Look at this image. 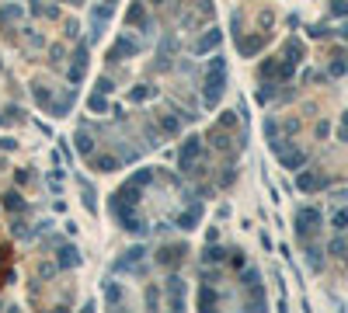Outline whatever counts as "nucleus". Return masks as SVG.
Listing matches in <instances>:
<instances>
[{
  "label": "nucleus",
  "mask_w": 348,
  "mask_h": 313,
  "mask_svg": "<svg viewBox=\"0 0 348 313\" xmlns=\"http://www.w3.org/2000/svg\"><path fill=\"white\" fill-rule=\"evenodd\" d=\"M223 80H226V63L213 60L209 63V73H206V105H216V101H220Z\"/></svg>",
  "instance_id": "obj_1"
},
{
  "label": "nucleus",
  "mask_w": 348,
  "mask_h": 313,
  "mask_svg": "<svg viewBox=\"0 0 348 313\" xmlns=\"http://www.w3.org/2000/svg\"><path fill=\"white\" fill-rule=\"evenodd\" d=\"M136 53H139V45H136L129 35H122V38L112 45V53H108V56H112V60H122V56H136Z\"/></svg>",
  "instance_id": "obj_2"
},
{
  "label": "nucleus",
  "mask_w": 348,
  "mask_h": 313,
  "mask_svg": "<svg viewBox=\"0 0 348 313\" xmlns=\"http://www.w3.org/2000/svg\"><path fill=\"white\" fill-rule=\"evenodd\" d=\"M198 219H202V205H191L188 213H181V216H178V226H181V230H191Z\"/></svg>",
  "instance_id": "obj_3"
},
{
  "label": "nucleus",
  "mask_w": 348,
  "mask_h": 313,
  "mask_svg": "<svg viewBox=\"0 0 348 313\" xmlns=\"http://www.w3.org/2000/svg\"><path fill=\"white\" fill-rule=\"evenodd\" d=\"M195 153H198V139H188V143H185V150H181V160H178V164H181V171H188V167H191Z\"/></svg>",
  "instance_id": "obj_4"
},
{
  "label": "nucleus",
  "mask_w": 348,
  "mask_h": 313,
  "mask_svg": "<svg viewBox=\"0 0 348 313\" xmlns=\"http://www.w3.org/2000/svg\"><path fill=\"white\" fill-rule=\"evenodd\" d=\"M143 254H146V250H139V247H136V250H129L122 261H115V272H129V268H136V261H139Z\"/></svg>",
  "instance_id": "obj_5"
},
{
  "label": "nucleus",
  "mask_w": 348,
  "mask_h": 313,
  "mask_svg": "<svg viewBox=\"0 0 348 313\" xmlns=\"http://www.w3.org/2000/svg\"><path fill=\"white\" fill-rule=\"evenodd\" d=\"M56 261H60V268H73V265H80V257H77V250L73 247H63L56 254Z\"/></svg>",
  "instance_id": "obj_6"
},
{
  "label": "nucleus",
  "mask_w": 348,
  "mask_h": 313,
  "mask_svg": "<svg viewBox=\"0 0 348 313\" xmlns=\"http://www.w3.org/2000/svg\"><path fill=\"white\" fill-rule=\"evenodd\" d=\"M216 42H220V31L213 28L209 35H206V38H202V42H195V53H209V49H213Z\"/></svg>",
  "instance_id": "obj_7"
},
{
  "label": "nucleus",
  "mask_w": 348,
  "mask_h": 313,
  "mask_svg": "<svg viewBox=\"0 0 348 313\" xmlns=\"http://www.w3.org/2000/svg\"><path fill=\"white\" fill-rule=\"evenodd\" d=\"M77 150H80L84 156H87L91 150H94V139L87 136V129H80V132H77Z\"/></svg>",
  "instance_id": "obj_8"
},
{
  "label": "nucleus",
  "mask_w": 348,
  "mask_h": 313,
  "mask_svg": "<svg viewBox=\"0 0 348 313\" xmlns=\"http://www.w3.org/2000/svg\"><path fill=\"white\" fill-rule=\"evenodd\" d=\"M4 205H7L11 213H21V209H25V202H21L18 191H7V195H4Z\"/></svg>",
  "instance_id": "obj_9"
},
{
  "label": "nucleus",
  "mask_w": 348,
  "mask_h": 313,
  "mask_svg": "<svg viewBox=\"0 0 348 313\" xmlns=\"http://www.w3.org/2000/svg\"><path fill=\"white\" fill-rule=\"evenodd\" d=\"M94 167L101 171V174H108V171H119V160H115V156H97Z\"/></svg>",
  "instance_id": "obj_10"
},
{
  "label": "nucleus",
  "mask_w": 348,
  "mask_h": 313,
  "mask_svg": "<svg viewBox=\"0 0 348 313\" xmlns=\"http://www.w3.org/2000/svg\"><path fill=\"white\" fill-rule=\"evenodd\" d=\"M18 18H21V7H4L0 11V25H14Z\"/></svg>",
  "instance_id": "obj_11"
},
{
  "label": "nucleus",
  "mask_w": 348,
  "mask_h": 313,
  "mask_svg": "<svg viewBox=\"0 0 348 313\" xmlns=\"http://www.w3.org/2000/svg\"><path fill=\"white\" fill-rule=\"evenodd\" d=\"M213 299H216V296H213V289H202V299H198V303H202V310H209V306H213Z\"/></svg>",
  "instance_id": "obj_12"
},
{
  "label": "nucleus",
  "mask_w": 348,
  "mask_h": 313,
  "mask_svg": "<svg viewBox=\"0 0 348 313\" xmlns=\"http://www.w3.org/2000/svg\"><path fill=\"white\" fill-rule=\"evenodd\" d=\"M150 87H136V91H132V101H143V97H150Z\"/></svg>",
  "instance_id": "obj_13"
},
{
  "label": "nucleus",
  "mask_w": 348,
  "mask_h": 313,
  "mask_svg": "<svg viewBox=\"0 0 348 313\" xmlns=\"http://www.w3.org/2000/svg\"><path fill=\"white\" fill-rule=\"evenodd\" d=\"M164 129H167V132H178V119H171V115H164Z\"/></svg>",
  "instance_id": "obj_14"
},
{
  "label": "nucleus",
  "mask_w": 348,
  "mask_h": 313,
  "mask_svg": "<svg viewBox=\"0 0 348 313\" xmlns=\"http://www.w3.org/2000/svg\"><path fill=\"white\" fill-rule=\"evenodd\" d=\"M0 261H4V250H0Z\"/></svg>",
  "instance_id": "obj_15"
}]
</instances>
